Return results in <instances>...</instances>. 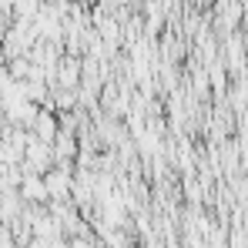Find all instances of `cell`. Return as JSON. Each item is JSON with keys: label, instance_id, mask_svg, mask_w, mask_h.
I'll use <instances>...</instances> for the list:
<instances>
[{"label": "cell", "instance_id": "1", "mask_svg": "<svg viewBox=\"0 0 248 248\" xmlns=\"http://www.w3.org/2000/svg\"><path fill=\"white\" fill-rule=\"evenodd\" d=\"M44 185H47V198H54V202H67L71 191H74V181H71V174H67L64 168L50 171V174L44 178Z\"/></svg>", "mask_w": 248, "mask_h": 248}, {"label": "cell", "instance_id": "2", "mask_svg": "<svg viewBox=\"0 0 248 248\" xmlns=\"http://www.w3.org/2000/svg\"><path fill=\"white\" fill-rule=\"evenodd\" d=\"M57 121L50 118V114H44V111H37V118H34V134H37V141H44V144H54V138H57Z\"/></svg>", "mask_w": 248, "mask_h": 248}, {"label": "cell", "instance_id": "3", "mask_svg": "<svg viewBox=\"0 0 248 248\" xmlns=\"http://www.w3.org/2000/svg\"><path fill=\"white\" fill-rule=\"evenodd\" d=\"M54 148H57L54 155H57V161H61V165H64L67 158H74V155H78V141H74V134H67V127H64V131H57Z\"/></svg>", "mask_w": 248, "mask_h": 248}, {"label": "cell", "instance_id": "4", "mask_svg": "<svg viewBox=\"0 0 248 248\" xmlns=\"http://www.w3.org/2000/svg\"><path fill=\"white\" fill-rule=\"evenodd\" d=\"M20 195L31 198V202H44V198H47V185H44V178H37V174L24 178V181H20Z\"/></svg>", "mask_w": 248, "mask_h": 248}, {"label": "cell", "instance_id": "5", "mask_svg": "<svg viewBox=\"0 0 248 248\" xmlns=\"http://www.w3.org/2000/svg\"><path fill=\"white\" fill-rule=\"evenodd\" d=\"M71 248H94V242H91V238H74Z\"/></svg>", "mask_w": 248, "mask_h": 248}]
</instances>
